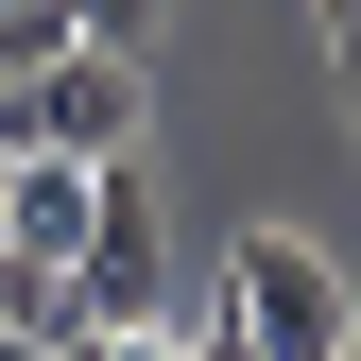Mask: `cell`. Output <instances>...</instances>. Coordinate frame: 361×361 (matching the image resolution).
<instances>
[{"instance_id":"12","label":"cell","mask_w":361,"mask_h":361,"mask_svg":"<svg viewBox=\"0 0 361 361\" xmlns=\"http://www.w3.org/2000/svg\"><path fill=\"white\" fill-rule=\"evenodd\" d=\"M0 190H18V155H0Z\"/></svg>"},{"instance_id":"9","label":"cell","mask_w":361,"mask_h":361,"mask_svg":"<svg viewBox=\"0 0 361 361\" xmlns=\"http://www.w3.org/2000/svg\"><path fill=\"white\" fill-rule=\"evenodd\" d=\"M121 361H190V344H172V327H121Z\"/></svg>"},{"instance_id":"7","label":"cell","mask_w":361,"mask_h":361,"mask_svg":"<svg viewBox=\"0 0 361 361\" xmlns=\"http://www.w3.org/2000/svg\"><path fill=\"white\" fill-rule=\"evenodd\" d=\"M327 18V69H344V104H361V0H310Z\"/></svg>"},{"instance_id":"1","label":"cell","mask_w":361,"mask_h":361,"mask_svg":"<svg viewBox=\"0 0 361 361\" xmlns=\"http://www.w3.org/2000/svg\"><path fill=\"white\" fill-rule=\"evenodd\" d=\"M224 327H241L258 361H344L361 276L310 241V224H241V258H224Z\"/></svg>"},{"instance_id":"13","label":"cell","mask_w":361,"mask_h":361,"mask_svg":"<svg viewBox=\"0 0 361 361\" xmlns=\"http://www.w3.org/2000/svg\"><path fill=\"white\" fill-rule=\"evenodd\" d=\"M344 361H361V327H344Z\"/></svg>"},{"instance_id":"6","label":"cell","mask_w":361,"mask_h":361,"mask_svg":"<svg viewBox=\"0 0 361 361\" xmlns=\"http://www.w3.org/2000/svg\"><path fill=\"white\" fill-rule=\"evenodd\" d=\"M155 18H172V0H69V35H86V52H138V69H155Z\"/></svg>"},{"instance_id":"3","label":"cell","mask_w":361,"mask_h":361,"mask_svg":"<svg viewBox=\"0 0 361 361\" xmlns=\"http://www.w3.org/2000/svg\"><path fill=\"white\" fill-rule=\"evenodd\" d=\"M69 293H86V327H155V190H138V155H104V207H86Z\"/></svg>"},{"instance_id":"10","label":"cell","mask_w":361,"mask_h":361,"mask_svg":"<svg viewBox=\"0 0 361 361\" xmlns=\"http://www.w3.org/2000/svg\"><path fill=\"white\" fill-rule=\"evenodd\" d=\"M0 155H18V69H0Z\"/></svg>"},{"instance_id":"11","label":"cell","mask_w":361,"mask_h":361,"mask_svg":"<svg viewBox=\"0 0 361 361\" xmlns=\"http://www.w3.org/2000/svg\"><path fill=\"white\" fill-rule=\"evenodd\" d=\"M0 361H52V344H35V327H0Z\"/></svg>"},{"instance_id":"2","label":"cell","mask_w":361,"mask_h":361,"mask_svg":"<svg viewBox=\"0 0 361 361\" xmlns=\"http://www.w3.org/2000/svg\"><path fill=\"white\" fill-rule=\"evenodd\" d=\"M138 104H155V69L69 35V52L18 86V155H138Z\"/></svg>"},{"instance_id":"4","label":"cell","mask_w":361,"mask_h":361,"mask_svg":"<svg viewBox=\"0 0 361 361\" xmlns=\"http://www.w3.org/2000/svg\"><path fill=\"white\" fill-rule=\"evenodd\" d=\"M86 207H104V155H18V190H0V258H86Z\"/></svg>"},{"instance_id":"5","label":"cell","mask_w":361,"mask_h":361,"mask_svg":"<svg viewBox=\"0 0 361 361\" xmlns=\"http://www.w3.org/2000/svg\"><path fill=\"white\" fill-rule=\"evenodd\" d=\"M52 52H69V0H0V69L35 86V69H52Z\"/></svg>"},{"instance_id":"8","label":"cell","mask_w":361,"mask_h":361,"mask_svg":"<svg viewBox=\"0 0 361 361\" xmlns=\"http://www.w3.org/2000/svg\"><path fill=\"white\" fill-rule=\"evenodd\" d=\"M190 361H258V344H241V327H224V310H207V327H190Z\"/></svg>"}]
</instances>
